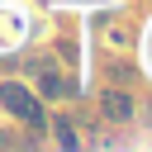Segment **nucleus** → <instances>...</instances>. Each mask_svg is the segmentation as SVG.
<instances>
[{
  "label": "nucleus",
  "mask_w": 152,
  "mask_h": 152,
  "mask_svg": "<svg viewBox=\"0 0 152 152\" xmlns=\"http://www.w3.org/2000/svg\"><path fill=\"white\" fill-rule=\"evenodd\" d=\"M0 100H5V109L19 114V119H28V114L38 109V100H33L28 86H19V81H5V86H0Z\"/></svg>",
  "instance_id": "1"
},
{
  "label": "nucleus",
  "mask_w": 152,
  "mask_h": 152,
  "mask_svg": "<svg viewBox=\"0 0 152 152\" xmlns=\"http://www.w3.org/2000/svg\"><path fill=\"white\" fill-rule=\"evenodd\" d=\"M43 95H48V100H66V95H76V86H71V81H62L57 71H48V66H43Z\"/></svg>",
  "instance_id": "2"
},
{
  "label": "nucleus",
  "mask_w": 152,
  "mask_h": 152,
  "mask_svg": "<svg viewBox=\"0 0 152 152\" xmlns=\"http://www.w3.org/2000/svg\"><path fill=\"white\" fill-rule=\"evenodd\" d=\"M100 109H104L109 119H128V114H133V104H128V95H124V90H104Z\"/></svg>",
  "instance_id": "3"
}]
</instances>
